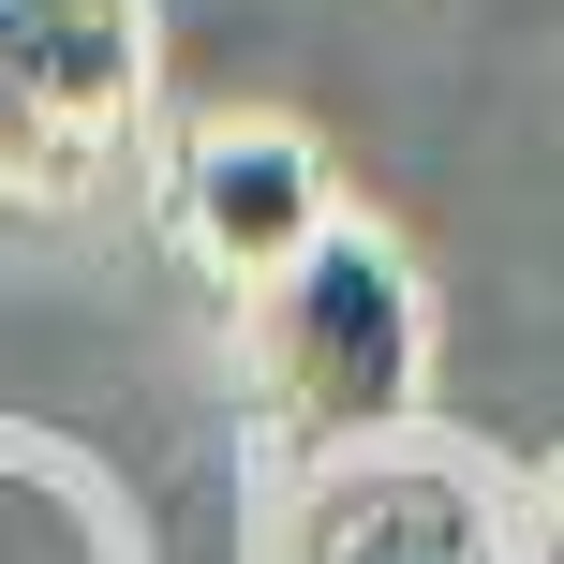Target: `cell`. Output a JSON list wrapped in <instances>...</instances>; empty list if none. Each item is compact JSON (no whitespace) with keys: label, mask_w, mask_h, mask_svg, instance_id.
<instances>
[{"label":"cell","mask_w":564,"mask_h":564,"mask_svg":"<svg viewBox=\"0 0 564 564\" xmlns=\"http://www.w3.org/2000/svg\"><path fill=\"white\" fill-rule=\"evenodd\" d=\"M164 0H0V194H105L149 119Z\"/></svg>","instance_id":"obj_2"},{"label":"cell","mask_w":564,"mask_h":564,"mask_svg":"<svg viewBox=\"0 0 564 564\" xmlns=\"http://www.w3.org/2000/svg\"><path fill=\"white\" fill-rule=\"evenodd\" d=\"M178 238H194V268H224L238 297H253L268 268H297L312 238L341 224L327 164H312V134H282V119H208L194 149H178Z\"/></svg>","instance_id":"obj_4"},{"label":"cell","mask_w":564,"mask_h":564,"mask_svg":"<svg viewBox=\"0 0 564 564\" xmlns=\"http://www.w3.org/2000/svg\"><path fill=\"white\" fill-rule=\"evenodd\" d=\"M506 506L431 446H357V460H297L268 564H506Z\"/></svg>","instance_id":"obj_3"},{"label":"cell","mask_w":564,"mask_h":564,"mask_svg":"<svg viewBox=\"0 0 564 564\" xmlns=\"http://www.w3.org/2000/svg\"><path fill=\"white\" fill-rule=\"evenodd\" d=\"M0 564H119V535L59 460H0Z\"/></svg>","instance_id":"obj_5"},{"label":"cell","mask_w":564,"mask_h":564,"mask_svg":"<svg viewBox=\"0 0 564 564\" xmlns=\"http://www.w3.org/2000/svg\"><path fill=\"white\" fill-rule=\"evenodd\" d=\"M431 401V297L371 224H327L297 268L253 282V416L282 460H357L401 446Z\"/></svg>","instance_id":"obj_1"},{"label":"cell","mask_w":564,"mask_h":564,"mask_svg":"<svg viewBox=\"0 0 564 564\" xmlns=\"http://www.w3.org/2000/svg\"><path fill=\"white\" fill-rule=\"evenodd\" d=\"M535 550H550V564H564V476H550V506H535Z\"/></svg>","instance_id":"obj_6"}]
</instances>
